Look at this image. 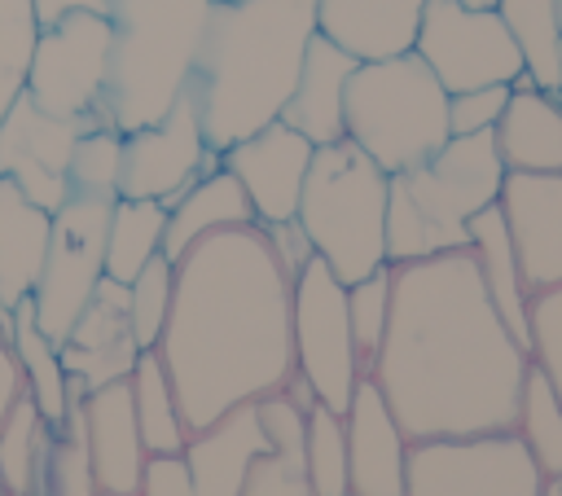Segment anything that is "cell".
<instances>
[{
  "instance_id": "6da1fadb",
  "label": "cell",
  "mask_w": 562,
  "mask_h": 496,
  "mask_svg": "<svg viewBox=\"0 0 562 496\" xmlns=\"http://www.w3.org/2000/svg\"><path fill=\"white\" fill-rule=\"evenodd\" d=\"M527 369L470 246L391 268V320L369 382L413 443L514 430Z\"/></svg>"
},
{
  "instance_id": "7a4b0ae2",
  "label": "cell",
  "mask_w": 562,
  "mask_h": 496,
  "mask_svg": "<svg viewBox=\"0 0 562 496\" xmlns=\"http://www.w3.org/2000/svg\"><path fill=\"white\" fill-rule=\"evenodd\" d=\"M290 285L259 224L211 233L180 255L154 351L189 430H206L294 377Z\"/></svg>"
},
{
  "instance_id": "3957f363",
  "label": "cell",
  "mask_w": 562,
  "mask_h": 496,
  "mask_svg": "<svg viewBox=\"0 0 562 496\" xmlns=\"http://www.w3.org/2000/svg\"><path fill=\"white\" fill-rule=\"evenodd\" d=\"M316 31V0H211L184 92L215 154L281 119Z\"/></svg>"
},
{
  "instance_id": "277c9868",
  "label": "cell",
  "mask_w": 562,
  "mask_h": 496,
  "mask_svg": "<svg viewBox=\"0 0 562 496\" xmlns=\"http://www.w3.org/2000/svg\"><path fill=\"white\" fill-rule=\"evenodd\" d=\"M110 18L101 127L136 132L158 123L184 92L211 0H101Z\"/></svg>"
},
{
  "instance_id": "5b68a950",
  "label": "cell",
  "mask_w": 562,
  "mask_h": 496,
  "mask_svg": "<svg viewBox=\"0 0 562 496\" xmlns=\"http://www.w3.org/2000/svg\"><path fill=\"white\" fill-rule=\"evenodd\" d=\"M505 162L492 132L448 136L439 154L391 176L386 193V263H417L470 246V219L496 206Z\"/></svg>"
},
{
  "instance_id": "8992f818",
  "label": "cell",
  "mask_w": 562,
  "mask_h": 496,
  "mask_svg": "<svg viewBox=\"0 0 562 496\" xmlns=\"http://www.w3.org/2000/svg\"><path fill=\"white\" fill-rule=\"evenodd\" d=\"M386 193L391 176L347 136L316 145L294 219L342 285L386 268Z\"/></svg>"
},
{
  "instance_id": "52a82bcc",
  "label": "cell",
  "mask_w": 562,
  "mask_h": 496,
  "mask_svg": "<svg viewBox=\"0 0 562 496\" xmlns=\"http://www.w3.org/2000/svg\"><path fill=\"white\" fill-rule=\"evenodd\" d=\"M342 132L386 176H400L448 145V88L413 48L360 61L342 92Z\"/></svg>"
},
{
  "instance_id": "ba28073f",
  "label": "cell",
  "mask_w": 562,
  "mask_h": 496,
  "mask_svg": "<svg viewBox=\"0 0 562 496\" xmlns=\"http://www.w3.org/2000/svg\"><path fill=\"white\" fill-rule=\"evenodd\" d=\"M290 342H294V373L312 386L316 404L347 413L369 369L356 351L347 285L316 255L290 285Z\"/></svg>"
},
{
  "instance_id": "9c48e42d",
  "label": "cell",
  "mask_w": 562,
  "mask_h": 496,
  "mask_svg": "<svg viewBox=\"0 0 562 496\" xmlns=\"http://www.w3.org/2000/svg\"><path fill=\"white\" fill-rule=\"evenodd\" d=\"M114 198L105 193H66L48 224V255L31 290L35 325L61 347L105 281V224Z\"/></svg>"
},
{
  "instance_id": "30bf717a",
  "label": "cell",
  "mask_w": 562,
  "mask_h": 496,
  "mask_svg": "<svg viewBox=\"0 0 562 496\" xmlns=\"http://www.w3.org/2000/svg\"><path fill=\"white\" fill-rule=\"evenodd\" d=\"M110 66V18L105 9H66L40 22L22 92L53 119H97Z\"/></svg>"
},
{
  "instance_id": "8fae6325",
  "label": "cell",
  "mask_w": 562,
  "mask_h": 496,
  "mask_svg": "<svg viewBox=\"0 0 562 496\" xmlns=\"http://www.w3.org/2000/svg\"><path fill=\"white\" fill-rule=\"evenodd\" d=\"M544 474L514 430L422 439L408 448L404 496H540Z\"/></svg>"
},
{
  "instance_id": "7c38bea8",
  "label": "cell",
  "mask_w": 562,
  "mask_h": 496,
  "mask_svg": "<svg viewBox=\"0 0 562 496\" xmlns=\"http://www.w3.org/2000/svg\"><path fill=\"white\" fill-rule=\"evenodd\" d=\"M413 53L435 70L448 92L514 83L522 75L518 44L496 9H474L465 0H426Z\"/></svg>"
},
{
  "instance_id": "4fadbf2b",
  "label": "cell",
  "mask_w": 562,
  "mask_h": 496,
  "mask_svg": "<svg viewBox=\"0 0 562 496\" xmlns=\"http://www.w3.org/2000/svg\"><path fill=\"white\" fill-rule=\"evenodd\" d=\"M220 154L206 145L198 105L189 92L149 127L123 132V158H119V198L136 202H176L198 176L215 171Z\"/></svg>"
},
{
  "instance_id": "5bb4252c",
  "label": "cell",
  "mask_w": 562,
  "mask_h": 496,
  "mask_svg": "<svg viewBox=\"0 0 562 496\" xmlns=\"http://www.w3.org/2000/svg\"><path fill=\"white\" fill-rule=\"evenodd\" d=\"M268 452L255 404L233 408L206 430H193L184 452L149 456L140 496H241L255 456Z\"/></svg>"
},
{
  "instance_id": "9a60e30c",
  "label": "cell",
  "mask_w": 562,
  "mask_h": 496,
  "mask_svg": "<svg viewBox=\"0 0 562 496\" xmlns=\"http://www.w3.org/2000/svg\"><path fill=\"white\" fill-rule=\"evenodd\" d=\"M88 127H101V123L53 119L35 110L26 92H18V101L0 119V180H13L35 206L57 211L66 202V171H70L75 140Z\"/></svg>"
},
{
  "instance_id": "2e32d148",
  "label": "cell",
  "mask_w": 562,
  "mask_h": 496,
  "mask_svg": "<svg viewBox=\"0 0 562 496\" xmlns=\"http://www.w3.org/2000/svg\"><path fill=\"white\" fill-rule=\"evenodd\" d=\"M312 154H316V145L277 119V123L259 127L255 136L228 145L220 154V167L246 189L255 224H281V219H294V211H299V193H303Z\"/></svg>"
},
{
  "instance_id": "e0dca14e",
  "label": "cell",
  "mask_w": 562,
  "mask_h": 496,
  "mask_svg": "<svg viewBox=\"0 0 562 496\" xmlns=\"http://www.w3.org/2000/svg\"><path fill=\"white\" fill-rule=\"evenodd\" d=\"M522 277L536 290L562 285V171H509L496 198Z\"/></svg>"
},
{
  "instance_id": "ac0fdd59",
  "label": "cell",
  "mask_w": 562,
  "mask_h": 496,
  "mask_svg": "<svg viewBox=\"0 0 562 496\" xmlns=\"http://www.w3.org/2000/svg\"><path fill=\"white\" fill-rule=\"evenodd\" d=\"M136 356H140V347L127 325V285L105 277L97 285L92 303L83 307V316L75 320L70 338L61 342V364H66L70 391L88 395L97 386L127 382Z\"/></svg>"
},
{
  "instance_id": "d6986e66",
  "label": "cell",
  "mask_w": 562,
  "mask_h": 496,
  "mask_svg": "<svg viewBox=\"0 0 562 496\" xmlns=\"http://www.w3.org/2000/svg\"><path fill=\"white\" fill-rule=\"evenodd\" d=\"M347 426V483L351 496H404L408 492V448L413 439L395 421L382 391L364 377L342 413Z\"/></svg>"
},
{
  "instance_id": "ffe728a7",
  "label": "cell",
  "mask_w": 562,
  "mask_h": 496,
  "mask_svg": "<svg viewBox=\"0 0 562 496\" xmlns=\"http://www.w3.org/2000/svg\"><path fill=\"white\" fill-rule=\"evenodd\" d=\"M79 413H83V448H88L97 487L114 496H140L149 452L136 430L132 386L127 382L97 386L79 399Z\"/></svg>"
},
{
  "instance_id": "44dd1931",
  "label": "cell",
  "mask_w": 562,
  "mask_h": 496,
  "mask_svg": "<svg viewBox=\"0 0 562 496\" xmlns=\"http://www.w3.org/2000/svg\"><path fill=\"white\" fill-rule=\"evenodd\" d=\"M360 66V57H351L342 44H334L329 35H312L307 53H303V70L299 83L281 110V123H290L294 132H303L312 145H334L342 140V92L351 70Z\"/></svg>"
},
{
  "instance_id": "7402d4cb",
  "label": "cell",
  "mask_w": 562,
  "mask_h": 496,
  "mask_svg": "<svg viewBox=\"0 0 562 496\" xmlns=\"http://www.w3.org/2000/svg\"><path fill=\"white\" fill-rule=\"evenodd\" d=\"M492 136L505 171H562V97L518 75Z\"/></svg>"
},
{
  "instance_id": "603a6c76",
  "label": "cell",
  "mask_w": 562,
  "mask_h": 496,
  "mask_svg": "<svg viewBox=\"0 0 562 496\" xmlns=\"http://www.w3.org/2000/svg\"><path fill=\"white\" fill-rule=\"evenodd\" d=\"M422 9L426 0H316L321 35H329L360 61L408 53Z\"/></svg>"
},
{
  "instance_id": "cb8c5ba5",
  "label": "cell",
  "mask_w": 562,
  "mask_h": 496,
  "mask_svg": "<svg viewBox=\"0 0 562 496\" xmlns=\"http://www.w3.org/2000/svg\"><path fill=\"white\" fill-rule=\"evenodd\" d=\"M241 224H255L250 198H246V189H241L224 167H215V171L198 176L176 202H167L162 259L180 263V255H184L189 246H198L202 237L224 233V228H241Z\"/></svg>"
},
{
  "instance_id": "d4e9b609",
  "label": "cell",
  "mask_w": 562,
  "mask_h": 496,
  "mask_svg": "<svg viewBox=\"0 0 562 496\" xmlns=\"http://www.w3.org/2000/svg\"><path fill=\"white\" fill-rule=\"evenodd\" d=\"M53 211L35 206L13 180H0V307H18L31 298L44 255H48Z\"/></svg>"
},
{
  "instance_id": "484cf974",
  "label": "cell",
  "mask_w": 562,
  "mask_h": 496,
  "mask_svg": "<svg viewBox=\"0 0 562 496\" xmlns=\"http://www.w3.org/2000/svg\"><path fill=\"white\" fill-rule=\"evenodd\" d=\"M470 255L479 263L483 290L496 307V316L509 325V334L527 347V329H531V285L522 277L518 250L509 241V224L501 215V206H487L470 219Z\"/></svg>"
},
{
  "instance_id": "4316f807",
  "label": "cell",
  "mask_w": 562,
  "mask_h": 496,
  "mask_svg": "<svg viewBox=\"0 0 562 496\" xmlns=\"http://www.w3.org/2000/svg\"><path fill=\"white\" fill-rule=\"evenodd\" d=\"M9 347H13L18 373H22V391L35 399V408H40V417L48 426H61L66 413H70V404L83 399V395L70 391V377H66V364H61V347L35 325L31 298L18 303V312H13V338H9Z\"/></svg>"
},
{
  "instance_id": "83f0119b",
  "label": "cell",
  "mask_w": 562,
  "mask_h": 496,
  "mask_svg": "<svg viewBox=\"0 0 562 496\" xmlns=\"http://www.w3.org/2000/svg\"><path fill=\"white\" fill-rule=\"evenodd\" d=\"M127 386H132V408H136V430H140V443L149 456H176L184 452V443L193 439L189 421H184V408L176 399V386L158 360V351H140L132 373H127Z\"/></svg>"
},
{
  "instance_id": "f1b7e54d",
  "label": "cell",
  "mask_w": 562,
  "mask_h": 496,
  "mask_svg": "<svg viewBox=\"0 0 562 496\" xmlns=\"http://www.w3.org/2000/svg\"><path fill=\"white\" fill-rule=\"evenodd\" d=\"M501 13V22L509 26L518 57H522V75L544 88L558 92L562 88V18H558V0H496L492 4Z\"/></svg>"
},
{
  "instance_id": "f546056e",
  "label": "cell",
  "mask_w": 562,
  "mask_h": 496,
  "mask_svg": "<svg viewBox=\"0 0 562 496\" xmlns=\"http://www.w3.org/2000/svg\"><path fill=\"white\" fill-rule=\"evenodd\" d=\"M53 426L40 417L35 399L22 391L0 421V483L4 496H40L44 465H48Z\"/></svg>"
},
{
  "instance_id": "4dcf8cb0",
  "label": "cell",
  "mask_w": 562,
  "mask_h": 496,
  "mask_svg": "<svg viewBox=\"0 0 562 496\" xmlns=\"http://www.w3.org/2000/svg\"><path fill=\"white\" fill-rule=\"evenodd\" d=\"M162 233H167L162 202L114 198V211L105 224V277L119 285H132L136 272L162 255Z\"/></svg>"
},
{
  "instance_id": "1f68e13d",
  "label": "cell",
  "mask_w": 562,
  "mask_h": 496,
  "mask_svg": "<svg viewBox=\"0 0 562 496\" xmlns=\"http://www.w3.org/2000/svg\"><path fill=\"white\" fill-rule=\"evenodd\" d=\"M514 435L522 439V448L531 452L544 478H562V399L536 364L527 369V382H522Z\"/></svg>"
},
{
  "instance_id": "d6a6232c",
  "label": "cell",
  "mask_w": 562,
  "mask_h": 496,
  "mask_svg": "<svg viewBox=\"0 0 562 496\" xmlns=\"http://www.w3.org/2000/svg\"><path fill=\"white\" fill-rule=\"evenodd\" d=\"M303 474L312 496H351L347 483V426L342 413L316 404L307 413V439H303Z\"/></svg>"
},
{
  "instance_id": "836d02e7",
  "label": "cell",
  "mask_w": 562,
  "mask_h": 496,
  "mask_svg": "<svg viewBox=\"0 0 562 496\" xmlns=\"http://www.w3.org/2000/svg\"><path fill=\"white\" fill-rule=\"evenodd\" d=\"M40 496H101L92 465H88V448H83V413L79 399L70 404L66 421L53 426V443H48V465H44V483Z\"/></svg>"
},
{
  "instance_id": "e575fe53",
  "label": "cell",
  "mask_w": 562,
  "mask_h": 496,
  "mask_svg": "<svg viewBox=\"0 0 562 496\" xmlns=\"http://www.w3.org/2000/svg\"><path fill=\"white\" fill-rule=\"evenodd\" d=\"M171 285H176V263L162 255L149 259L136 272V281L127 285V325H132V338L140 351H154L162 338V325L171 312Z\"/></svg>"
},
{
  "instance_id": "d590c367",
  "label": "cell",
  "mask_w": 562,
  "mask_h": 496,
  "mask_svg": "<svg viewBox=\"0 0 562 496\" xmlns=\"http://www.w3.org/2000/svg\"><path fill=\"white\" fill-rule=\"evenodd\" d=\"M35 35H40L35 0H0V119L26 83Z\"/></svg>"
},
{
  "instance_id": "8d00e7d4",
  "label": "cell",
  "mask_w": 562,
  "mask_h": 496,
  "mask_svg": "<svg viewBox=\"0 0 562 496\" xmlns=\"http://www.w3.org/2000/svg\"><path fill=\"white\" fill-rule=\"evenodd\" d=\"M119 158H123V132L114 127H88L75 140L66 193H105L119 198Z\"/></svg>"
},
{
  "instance_id": "74e56055",
  "label": "cell",
  "mask_w": 562,
  "mask_h": 496,
  "mask_svg": "<svg viewBox=\"0 0 562 496\" xmlns=\"http://www.w3.org/2000/svg\"><path fill=\"white\" fill-rule=\"evenodd\" d=\"M347 316H351L356 351H360V360L369 369L378 347H382V338H386V320H391V263L369 272L364 281L347 285Z\"/></svg>"
},
{
  "instance_id": "f35d334b",
  "label": "cell",
  "mask_w": 562,
  "mask_h": 496,
  "mask_svg": "<svg viewBox=\"0 0 562 496\" xmlns=\"http://www.w3.org/2000/svg\"><path fill=\"white\" fill-rule=\"evenodd\" d=\"M527 356L549 377V386L562 399V285L531 294V329H527Z\"/></svg>"
},
{
  "instance_id": "ab89813d",
  "label": "cell",
  "mask_w": 562,
  "mask_h": 496,
  "mask_svg": "<svg viewBox=\"0 0 562 496\" xmlns=\"http://www.w3.org/2000/svg\"><path fill=\"white\" fill-rule=\"evenodd\" d=\"M255 421L263 430V443L268 452L285 456V461H303V439H307V408H299L285 386L255 399Z\"/></svg>"
},
{
  "instance_id": "60d3db41",
  "label": "cell",
  "mask_w": 562,
  "mask_h": 496,
  "mask_svg": "<svg viewBox=\"0 0 562 496\" xmlns=\"http://www.w3.org/2000/svg\"><path fill=\"white\" fill-rule=\"evenodd\" d=\"M505 105H509V83L470 88V92H448V127H452V136L496 132Z\"/></svg>"
},
{
  "instance_id": "b9f144b4",
  "label": "cell",
  "mask_w": 562,
  "mask_h": 496,
  "mask_svg": "<svg viewBox=\"0 0 562 496\" xmlns=\"http://www.w3.org/2000/svg\"><path fill=\"white\" fill-rule=\"evenodd\" d=\"M241 496H312V487H307L303 461H285L277 452H259L250 474H246Z\"/></svg>"
},
{
  "instance_id": "7bdbcfd3",
  "label": "cell",
  "mask_w": 562,
  "mask_h": 496,
  "mask_svg": "<svg viewBox=\"0 0 562 496\" xmlns=\"http://www.w3.org/2000/svg\"><path fill=\"white\" fill-rule=\"evenodd\" d=\"M259 233H263V241H268V250L277 255V263H281V272L294 281L303 268H307V259H312V241H307V233L299 228V219H281V224H259Z\"/></svg>"
},
{
  "instance_id": "ee69618b",
  "label": "cell",
  "mask_w": 562,
  "mask_h": 496,
  "mask_svg": "<svg viewBox=\"0 0 562 496\" xmlns=\"http://www.w3.org/2000/svg\"><path fill=\"white\" fill-rule=\"evenodd\" d=\"M22 395V373H18V360H13V347H9V334L0 329V421L4 413L13 408V399Z\"/></svg>"
},
{
  "instance_id": "f6af8a7d",
  "label": "cell",
  "mask_w": 562,
  "mask_h": 496,
  "mask_svg": "<svg viewBox=\"0 0 562 496\" xmlns=\"http://www.w3.org/2000/svg\"><path fill=\"white\" fill-rule=\"evenodd\" d=\"M540 496H562V478H544V487H540Z\"/></svg>"
},
{
  "instance_id": "bcb514c9",
  "label": "cell",
  "mask_w": 562,
  "mask_h": 496,
  "mask_svg": "<svg viewBox=\"0 0 562 496\" xmlns=\"http://www.w3.org/2000/svg\"><path fill=\"white\" fill-rule=\"evenodd\" d=\"M465 4H474V9H492L496 0H465Z\"/></svg>"
},
{
  "instance_id": "7dc6e473",
  "label": "cell",
  "mask_w": 562,
  "mask_h": 496,
  "mask_svg": "<svg viewBox=\"0 0 562 496\" xmlns=\"http://www.w3.org/2000/svg\"><path fill=\"white\" fill-rule=\"evenodd\" d=\"M558 18H562V0H558Z\"/></svg>"
},
{
  "instance_id": "c3c4849f",
  "label": "cell",
  "mask_w": 562,
  "mask_h": 496,
  "mask_svg": "<svg viewBox=\"0 0 562 496\" xmlns=\"http://www.w3.org/2000/svg\"><path fill=\"white\" fill-rule=\"evenodd\" d=\"M101 496H114V492H101Z\"/></svg>"
},
{
  "instance_id": "681fc988",
  "label": "cell",
  "mask_w": 562,
  "mask_h": 496,
  "mask_svg": "<svg viewBox=\"0 0 562 496\" xmlns=\"http://www.w3.org/2000/svg\"><path fill=\"white\" fill-rule=\"evenodd\" d=\"M0 496H4V483H0Z\"/></svg>"
},
{
  "instance_id": "f907efd6",
  "label": "cell",
  "mask_w": 562,
  "mask_h": 496,
  "mask_svg": "<svg viewBox=\"0 0 562 496\" xmlns=\"http://www.w3.org/2000/svg\"><path fill=\"white\" fill-rule=\"evenodd\" d=\"M558 97H562V88H558Z\"/></svg>"
}]
</instances>
